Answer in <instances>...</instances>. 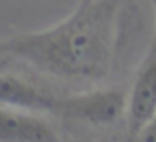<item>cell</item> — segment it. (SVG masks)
<instances>
[{"mask_svg":"<svg viewBox=\"0 0 156 142\" xmlns=\"http://www.w3.org/2000/svg\"><path fill=\"white\" fill-rule=\"evenodd\" d=\"M126 119L130 138L156 119V34L134 73L129 91Z\"/></svg>","mask_w":156,"mask_h":142,"instance_id":"3957f363","label":"cell"},{"mask_svg":"<svg viewBox=\"0 0 156 142\" xmlns=\"http://www.w3.org/2000/svg\"><path fill=\"white\" fill-rule=\"evenodd\" d=\"M121 26L122 0H81L55 26L0 42V51L61 81L103 83L115 67Z\"/></svg>","mask_w":156,"mask_h":142,"instance_id":"6da1fadb","label":"cell"},{"mask_svg":"<svg viewBox=\"0 0 156 142\" xmlns=\"http://www.w3.org/2000/svg\"><path fill=\"white\" fill-rule=\"evenodd\" d=\"M152 4H154V14H156V0H152Z\"/></svg>","mask_w":156,"mask_h":142,"instance_id":"ba28073f","label":"cell"},{"mask_svg":"<svg viewBox=\"0 0 156 142\" xmlns=\"http://www.w3.org/2000/svg\"><path fill=\"white\" fill-rule=\"evenodd\" d=\"M59 99L55 93L40 87L38 83L12 71H0V105L20 111L57 115Z\"/></svg>","mask_w":156,"mask_h":142,"instance_id":"277c9868","label":"cell"},{"mask_svg":"<svg viewBox=\"0 0 156 142\" xmlns=\"http://www.w3.org/2000/svg\"><path fill=\"white\" fill-rule=\"evenodd\" d=\"M10 61H12V59L8 57V55H4L2 51H0V71H6L8 67H10Z\"/></svg>","mask_w":156,"mask_h":142,"instance_id":"52a82bcc","label":"cell"},{"mask_svg":"<svg viewBox=\"0 0 156 142\" xmlns=\"http://www.w3.org/2000/svg\"><path fill=\"white\" fill-rule=\"evenodd\" d=\"M134 142H156V119L148 123L136 136H133Z\"/></svg>","mask_w":156,"mask_h":142,"instance_id":"8992f818","label":"cell"},{"mask_svg":"<svg viewBox=\"0 0 156 142\" xmlns=\"http://www.w3.org/2000/svg\"><path fill=\"white\" fill-rule=\"evenodd\" d=\"M0 142H59V136L40 113L0 105Z\"/></svg>","mask_w":156,"mask_h":142,"instance_id":"5b68a950","label":"cell"},{"mask_svg":"<svg viewBox=\"0 0 156 142\" xmlns=\"http://www.w3.org/2000/svg\"><path fill=\"white\" fill-rule=\"evenodd\" d=\"M129 109V93L121 87H95L59 99L57 115L91 126H115Z\"/></svg>","mask_w":156,"mask_h":142,"instance_id":"7a4b0ae2","label":"cell"}]
</instances>
